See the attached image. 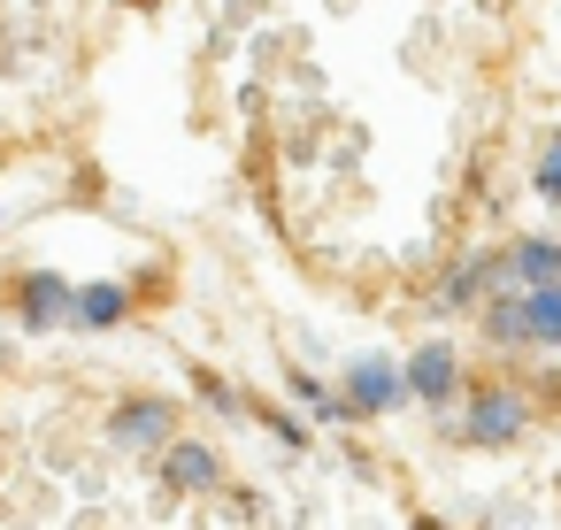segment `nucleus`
I'll return each mask as SVG.
<instances>
[{"mask_svg": "<svg viewBox=\"0 0 561 530\" xmlns=\"http://www.w3.org/2000/svg\"><path fill=\"white\" fill-rule=\"evenodd\" d=\"M108 446H124V453H170L178 446V400H162V392H131V400H116L108 407Z\"/></svg>", "mask_w": 561, "mask_h": 530, "instance_id": "obj_1", "label": "nucleus"}, {"mask_svg": "<svg viewBox=\"0 0 561 530\" xmlns=\"http://www.w3.org/2000/svg\"><path fill=\"white\" fill-rule=\"evenodd\" d=\"M530 415H538V407H530L523 384H477L461 430H469V446H515V438L530 430Z\"/></svg>", "mask_w": 561, "mask_h": 530, "instance_id": "obj_2", "label": "nucleus"}, {"mask_svg": "<svg viewBox=\"0 0 561 530\" xmlns=\"http://www.w3.org/2000/svg\"><path fill=\"white\" fill-rule=\"evenodd\" d=\"M70 277H55V269H32V277H16V323L24 331H55V323H70Z\"/></svg>", "mask_w": 561, "mask_h": 530, "instance_id": "obj_3", "label": "nucleus"}, {"mask_svg": "<svg viewBox=\"0 0 561 530\" xmlns=\"http://www.w3.org/2000/svg\"><path fill=\"white\" fill-rule=\"evenodd\" d=\"M400 400H408V369H392V361H354L346 369V415H385Z\"/></svg>", "mask_w": 561, "mask_h": 530, "instance_id": "obj_4", "label": "nucleus"}, {"mask_svg": "<svg viewBox=\"0 0 561 530\" xmlns=\"http://www.w3.org/2000/svg\"><path fill=\"white\" fill-rule=\"evenodd\" d=\"M162 484L170 492H224V453L208 438H178L162 453Z\"/></svg>", "mask_w": 561, "mask_h": 530, "instance_id": "obj_5", "label": "nucleus"}, {"mask_svg": "<svg viewBox=\"0 0 561 530\" xmlns=\"http://www.w3.org/2000/svg\"><path fill=\"white\" fill-rule=\"evenodd\" d=\"M408 392L431 400V407L454 400V392H461V361H454V346H423V354L408 361Z\"/></svg>", "mask_w": 561, "mask_h": 530, "instance_id": "obj_6", "label": "nucleus"}, {"mask_svg": "<svg viewBox=\"0 0 561 530\" xmlns=\"http://www.w3.org/2000/svg\"><path fill=\"white\" fill-rule=\"evenodd\" d=\"M124 315H131V292L124 285H78L70 292V323L78 331H116Z\"/></svg>", "mask_w": 561, "mask_h": 530, "instance_id": "obj_7", "label": "nucleus"}, {"mask_svg": "<svg viewBox=\"0 0 561 530\" xmlns=\"http://www.w3.org/2000/svg\"><path fill=\"white\" fill-rule=\"evenodd\" d=\"M507 277H515L523 292H553V285H561V246H553V239H515Z\"/></svg>", "mask_w": 561, "mask_h": 530, "instance_id": "obj_8", "label": "nucleus"}, {"mask_svg": "<svg viewBox=\"0 0 561 530\" xmlns=\"http://www.w3.org/2000/svg\"><path fill=\"white\" fill-rule=\"evenodd\" d=\"M484 338H492V346H530L523 292H492V300H484Z\"/></svg>", "mask_w": 561, "mask_h": 530, "instance_id": "obj_9", "label": "nucleus"}, {"mask_svg": "<svg viewBox=\"0 0 561 530\" xmlns=\"http://www.w3.org/2000/svg\"><path fill=\"white\" fill-rule=\"evenodd\" d=\"M492 277H507V262H500V254H477V262H461V269L446 277V292H438V308H469V300H477V292H484Z\"/></svg>", "mask_w": 561, "mask_h": 530, "instance_id": "obj_10", "label": "nucleus"}, {"mask_svg": "<svg viewBox=\"0 0 561 530\" xmlns=\"http://www.w3.org/2000/svg\"><path fill=\"white\" fill-rule=\"evenodd\" d=\"M523 315H530V346H561V285L553 292H523Z\"/></svg>", "mask_w": 561, "mask_h": 530, "instance_id": "obj_11", "label": "nucleus"}, {"mask_svg": "<svg viewBox=\"0 0 561 530\" xmlns=\"http://www.w3.org/2000/svg\"><path fill=\"white\" fill-rule=\"evenodd\" d=\"M193 392H201L208 407H224V415H239V407H247V400H239V392H231V384H224L216 369H193Z\"/></svg>", "mask_w": 561, "mask_h": 530, "instance_id": "obj_12", "label": "nucleus"}, {"mask_svg": "<svg viewBox=\"0 0 561 530\" xmlns=\"http://www.w3.org/2000/svg\"><path fill=\"white\" fill-rule=\"evenodd\" d=\"M293 400H300V407H316V415H331V423L346 415V400H331V392H323L316 377H293Z\"/></svg>", "mask_w": 561, "mask_h": 530, "instance_id": "obj_13", "label": "nucleus"}, {"mask_svg": "<svg viewBox=\"0 0 561 530\" xmlns=\"http://www.w3.org/2000/svg\"><path fill=\"white\" fill-rule=\"evenodd\" d=\"M530 185H538L546 200H561V131L546 139V154H538V177H530Z\"/></svg>", "mask_w": 561, "mask_h": 530, "instance_id": "obj_14", "label": "nucleus"}, {"mask_svg": "<svg viewBox=\"0 0 561 530\" xmlns=\"http://www.w3.org/2000/svg\"><path fill=\"white\" fill-rule=\"evenodd\" d=\"M247 407H254V415H262V423H270V430L285 438V446H308V430H300V423H293L285 407H270V400H247Z\"/></svg>", "mask_w": 561, "mask_h": 530, "instance_id": "obj_15", "label": "nucleus"}, {"mask_svg": "<svg viewBox=\"0 0 561 530\" xmlns=\"http://www.w3.org/2000/svg\"><path fill=\"white\" fill-rule=\"evenodd\" d=\"M408 530H454V522H438V515H415V522H408Z\"/></svg>", "mask_w": 561, "mask_h": 530, "instance_id": "obj_16", "label": "nucleus"}, {"mask_svg": "<svg viewBox=\"0 0 561 530\" xmlns=\"http://www.w3.org/2000/svg\"><path fill=\"white\" fill-rule=\"evenodd\" d=\"M139 9H154V0H139Z\"/></svg>", "mask_w": 561, "mask_h": 530, "instance_id": "obj_17", "label": "nucleus"}]
</instances>
